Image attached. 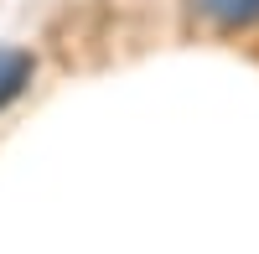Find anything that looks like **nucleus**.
Segmentation results:
<instances>
[{
  "instance_id": "1",
  "label": "nucleus",
  "mask_w": 259,
  "mask_h": 254,
  "mask_svg": "<svg viewBox=\"0 0 259 254\" xmlns=\"http://www.w3.org/2000/svg\"><path fill=\"white\" fill-rule=\"evenodd\" d=\"M192 11L212 26H259V0H192Z\"/></svg>"
},
{
  "instance_id": "2",
  "label": "nucleus",
  "mask_w": 259,
  "mask_h": 254,
  "mask_svg": "<svg viewBox=\"0 0 259 254\" xmlns=\"http://www.w3.org/2000/svg\"><path fill=\"white\" fill-rule=\"evenodd\" d=\"M31 68H36L31 52H21V47H6V52H0V109H6V104L31 83Z\"/></svg>"
}]
</instances>
